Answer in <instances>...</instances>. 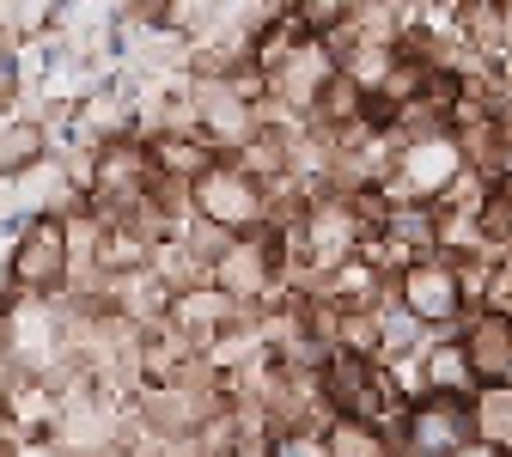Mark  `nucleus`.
I'll return each instance as SVG.
<instances>
[{"label": "nucleus", "instance_id": "obj_5", "mask_svg": "<svg viewBox=\"0 0 512 457\" xmlns=\"http://www.w3.org/2000/svg\"><path fill=\"white\" fill-rule=\"evenodd\" d=\"M470 427L476 445L488 451H512V384H482L470 397Z\"/></svg>", "mask_w": 512, "mask_h": 457}, {"label": "nucleus", "instance_id": "obj_1", "mask_svg": "<svg viewBox=\"0 0 512 457\" xmlns=\"http://www.w3.org/2000/svg\"><path fill=\"white\" fill-rule=\"evenodd\" d=\"M68 263H74L68 220H61V214H37L13 238V250H7V287L19 299H49L61 281H68Z\"/></svg>", "mask_w": 512, "mask_h": 457}, {"label": "nucleus", "instance_id": "obj_8", "mask_svg": "<svg viewBox=\"0 0 512 457\" xmlns=\"http://www.w3.org/2000/svg\"><path fill=\"white\" fill-rule=\"evenodd\" d=\"M372 323H378V348H391V354H409V348H421V336H427V330H421V323H415L397 299H384Z\"/></svg>", "mask_w": 512, "mask_h": 457}, {"label": "nucleus", "instance_id": "obj_7", "mask_svg": "<svg viewBox=\"0 0 512 457\" xmlns=\"http://www.w3.org/2000/svg\"><path fill=\"white\" fill-rule=\"evenodd\" d=\"M324 457H397L384 427H360V421H336L324 433Z\"/></svg>", "mask_w": 512, "mask_h": 457}, {"label": "nucleus", "instance_id": "obj_9", "mask_svg": "<svg viewBox=\"0 0 512 457\" xmlns=\"http://www.w3.org/2000/svg\"><path fill=\"white\" fill-rule=\"evenodd\" d=\"M0 427H7V378H0Z\"/></svg>", "mask_w": 512, "mask_h": 457}, {"label": "nucleus", "instance_id": "obj_4", "mask_svg": "<svg viewBox=\"0 0 512 457\" xmlns=\"http://www.w3.org/2000/svg\"><path fill=\"white\" fill-rule=\"evenodd\" d=\"M458 342H464V360H470L476 384H506V372H512V317H482Z\"/></svg>", "mask_w": 512, "mask_h": 457}, {"label": "nucleus", "instance_id": "obj_2", "mask_svg": "<svg viewBox=\"0 0 512 457\" xmlns=\"http://www.w3.org/2000/svg\"><path fill=\"white\" fill-rule=\"evenodd\" d=\"M189 202L208 220V232L220 238H244L256 220H263V183L238 165H208L196 183H189Z\"/></svg>", "mask_w": 512, "mask_h": 457}, {"label": "nucleus", "instance_id": "obj_3", "mask_svg": "<svg viewBox=\"0 0 512 457\" xmlns=\"http://www.w3.org/2000/svg\"><path fill=\"white\" fill-rule=\"evenodd\" d=\"M397 305L421 323H458V305H464V287H458V269L452 263H415L403 281H397Z\"/></svg>", "mask_w": 512, "mask_h": 457}, {"label": "nucleus", "instance_id": "obj_6", "mask_svg": "<svg viewBox=\"0 0 512 457\" xmlns=\"http://www.w3.org/2000/svg\"><path fill=\"white\" fill-rule=\"evenodd\" d=\"M49 153L43 122H0V183H13L25 171H37Z\"/></svg>", "mask_w": 512, "mask_h": 457}]
</instances>
